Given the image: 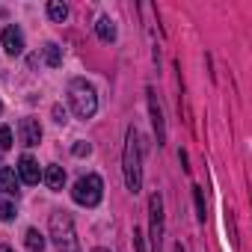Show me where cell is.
I'll return each instance as SVG.
<instances>
[{"mask_svg": "<svg viewBox=\"0 0 252 252\" xmlns=\"http://www.w3.org/2000/svg\"><path fill=\"white\" fill-rule=\"evenodd\" d=\"M101 196H104V184H101L98 175H83L71 187V199L77 205H83V208H95L101 202Z\"/></svg>", "mask_w": 252, "mask_h": 252, "instance_id": "cell-4", "label": "cell"}, {"mask_svg": "<svg viewBox=\"0 0 252 252\" xmlns=\"http://www.w3.org/2000/svg\"><path fill=\"white\" fill-rule=\"evenodd\" d=\"M149 110H152V125H155V137H158V146L166 143V122H163V110L158 104V95L149 89Z\"/></svg>", "mask_w": 252, "mask_h": 252, "instance_id": "cell-6", "label": "cell"}, {"mask_svg": "<svg viewBox=\"0 0 252 252\" xmlns=\"http://www.w3.org/2000/svg\"><path fill=\"white\" fill-rule=\"evenodd\" d=\"M68 101H71V110H74L77 119H92L95 110H98V95H95V89H92L86 80H80V77H74V80L68 83Z\"/></svg>", "mask_w": 252, "mask_h": 252, "instance_id": "cell-2", "label": "cell"}, {"mask_svg": "<svg viewBox=\"0 0 252 252\" xmlns=\"http://www.w3.org/2000/svg\"><path fill=\"white\" fill-rule=\"evenodd\" d=\"M18 175H21V181H24V184H39V181H42L39 163H36L30 155H24V158L18 160Z\"/></svg>", "mask_w": 252, "mask_h": 252, "instance_id": "cell-9", "label": "cell"}, {"mask_svg": "<svg viewBox=\"0 0 252 252\" xmlns=\"http://www.w3.org/2000/svg\"><path fill=\"white\" fill-rule=\"evenodd\" d=\"M95 33H98V39H101V42H116V24H113L107 15H104V18H98Z\"/></svg>", "mask_w": 252, "mask_h": 252, "instance_id": "cell-12", "label": "cell"}, {"mask_svg": "<svg viewBox=\"0 0 252 252\" xmlns=\"http://www.w3.org/2000/svg\"><path fill=\"white\" fill-rule=\"evenodd\" d=\"M134 249L137 252H146V243H143V231L140 228H134Z\"/></svg>", "mask_w": 252, "mask_h": 252, "instance_id": "cell-20", "label": "cell"}, {"mask_svg": "<svg viewBox=\"0 0 252 252\" xmlns=\"http://www.w3.org/2000/svg\"><path fill=\"white\" fill-rule=\"evenodd\" d=\"M45 63H48L51 68H57V65L63 63V51H60V45H54V42L45 45Z\"/></svg>", "mask_w": 252, "mask_h": 252, "instance_id": "cell-14", "label": "cell"}, {"mask_svg": "<svg viewBox=\"0 0 252 252\" xmlns=\"http://www.w3.org/2000/svg\"><path fill=\"white\" fill-rule=\"evenodd\" d=\"M122 172H125V187L131 193H140L143 187V143L140 134L131 125L125 134V155H122Z\"/></svg>", "mask_w": 252, "mask_h": 252, "instance_id": "cell-1", "label": "cell"}, {"mask_svg": "<svg viewBox=\"0 0 252 252\" xmlns=\"http://www.w3.org/2000/svg\"><path fill=\"white\" fill-rule=\"evenodd\" d=\"M149 240H152V252H160V246H163V199H160V193L149 196Z\"/></svg>", "mask_w": 252, "mask_h": 252, "instance_id": "cell-5", "label": "cell"}, {"mask_svg": "<svg viewBox=\"0 0 252 252\" xmlns=\"http://www.w3.org/2000/svg\"><path fill=\"white\" fill-rule=\"evenodd\" d=\"M0 113H3V104H0Z\"/></svg>", "mask_w": 252, "mask_h": 252, "instance_id": "cell-25", "label": "cell"}, {"mask_svg": "<svg viewBox=\"0 0 252 252\" xmlns=\"http://www.w3.org/2000/svg\"><path fill=\"white\" fill-rule=\"evenodd\" d=\"M89 152H92L89 143H74V146H71V155H74V158H83V155H89Z\"/></svg>", "mask_w": 252, "mask_h": 252, "instance_id": "cell-19", "label": "cell"}, {"mask_svg": "<svg viewBox=\"0 0 252 252\" xmlns=\"http://www.w3.org/2000/svg\"><path fill=\"white\" fill-rule=\"evenodd\" d=\"M48 18L63 24V21L68 18V6H65V3H60V0H51V3H48Z\"/></svg>", "mask_w": 252, "mask_h": 252, "instance_id": "cell-13", "label": "cell"}, {"mask_svg": "<svg viewBox=\"0 0 252 252\" xmlns=\"http://www.w3.org/2000/svg\"><path fill=\"white\" fill-rule=\"evenodd\" d=\"M0 252H12V249H9V246H0Z\"/></svg>", "mask_w": 252, "mask_h": 252, "instance_id": "cell-23", "label": "cell"}, {"mask_svg": "<svg viewBox=\"0 0 252 252\" xmlns=\"http://www.w3.org/2000/svg\"><path fill=\"white\" fill-rule=\"evenodd\" d=\"M92 252H110V249H92Z\"/></svg>", "mask_w": 252, "mask_h": 252, "instance_id": "cell-24", "label": "cell"}, {"mask_svg": "<svg viewBox=\"0 0 252 252\" xmlns=\"http://www.w3.org/2000/svg\"><path fill=\"white\" fill-rule=\"evenodd\" d=\"M45 184L51 187V190H63V184H65V169L63 166H57V163H51L48 169H45Z\"/></svg>", "mask_w": 252, "mask_h": 252, "instance_id": "cell-11", "label": "cell"}, {"mask_svg": "<svg viewBox=\"0 0 252 252\" xmlns=\"http://www.w3.org/2000/svg\"><path fill=\"white\" fill-rule=\"evenodd\" d=\"M27 249H30V252H42V249H45V237H42L36 228H27Z\"/></svg>", "mask_w": 252, "mask_h": 252, "instance_id": "cell-16", "label": "cell"}, {"mask_svg": "<svg viewBox=\"0 0 252 252\" xmlns=\"http://www.w3.org/2000/svg\"><path fill=\"white\" fill-rule=\"evenodd\" d=\"M0 42H3V48H6V54L9 57H18L21 51H24V33L12 24V27H6L3 33H0Z\"/></svg>", "mask_w": 252, "mask_h": 252, "instance_id": "cell-7", "label": "cell"}, {"mask_svg": "<svg viewBox=\"0 0 252 252\" xmlns=\"http://www.w3.org/2000/svg\"><path fill=\"white\" fill-rule=\"evenodd\" d=\"M172 252H184V246H181V243H175V249H172Z\"/></svg>", "mask_w": 252, "mask_h": 252, "instance_id": "cell-22", "label": "cell"}, {"mask_svg": "<svg viewBox=\"0 0 252 252\" xmlns=\"http://www.w3.org/2000/svg\"><path fill=\"white\" fill-rule=\"evenodd\" d=\"M18 134H21V143L24 146H39V140H42V125H39V119H21V125H18Z\"/></svg>", "mask_w": 252, "mask_h": 252, "instance_id": "cell-8", "label": "cell"}, {"mask_svg": "<svg viewBox=\"0 0 252 252\" xmlns=\"http://www.w3.org/2000/svg\"><path fill=\"white\" fill-rule=\"evenodd\" d=\"M0 220H3V222H12L15 220V205L9 199H3V196H0Z\"/></svg>", "mask_w": 252, "mask_h": 252, "instance_id": "cell-17", "label": "cell"}, {"mask_svg": "<svg viewBox=\"0 0 252 252\" xmlns=\"http://www.w3.org/2000/svg\"><path fill=\"white\" fill-rule=\"evenodd\" d=\"M54 122H60V125H63V122H65V110H63V107H60V104H57V107H54Z\"/></svg>", "mask_w": 252, "mask_h": 252, "instance_id": "cell-21", "label": "cell"}, {"mask_svg": "<svg viewBox=\"0 0 252 252\" xmlns=\"http://www.w3.org/2000/svg\"><path fill=\"white\" fill-rule=\"evenodd\" d=\"M12 146V131L6 128V125H0V152H6Z\"/></svg>", "mask_w": 252, "mask_h": 252, "instance_id": "cell-18", "label": "cell"}, {"mask_svg": "<svg viewBox=\"0 0 252 252\" xmlns=\"http://www.w3.org/2000/svg\"><path fill=\"white\" fill-rule=\"evenodd\" d=\"M51 237H54L60 252H80V243H77V234H74V222H71V217L65 211L51 214Z\"/></svg>", "mask_w": 252, "mask_h": 252, "instance_id": "cell-3", "label": "cell"}, {"mask_svg": "<svg viewBox=\"0 0 252 252\" xmlns=\"http://www.w3.org/2000/svg\"><path fill=\"white\" fill-rule=\"evenodd\" d=\"M0 193L18 196V175H15V169H9V166H0Z\"/></svg>", "mask_w": 252, "mask_h": 252, "instance_id": "cell-10", "label": "cell"}, {"mask_svg": "<svg viewBox=\"0 0 252 252\" xmlns=\"http://www.w3.org/2000/svg\"><path fill=\"white\" fill-rule=\"evenodd\" d=\"M193 199H196V217H199V222H205L208 220V205H205V190L202 187H193Z\"/></svg>", "mask_w": 252, "mask_h": 252, "instance_id": "cell-15", "label": "cell"}]
</instances>
